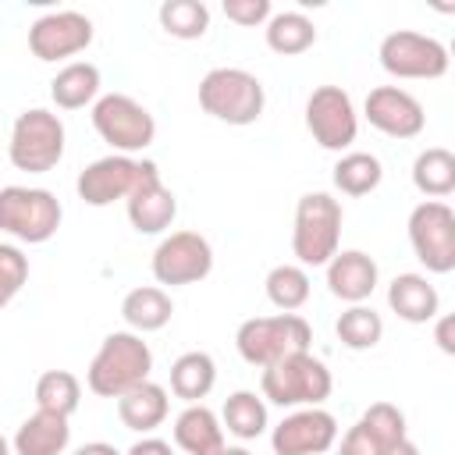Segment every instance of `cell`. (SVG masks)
Wrapping results in <instances>:
<instances>
[{
    "label": "cell",
    "mask_w": 455,
    "mask_h": 455,
    "mask_svg": "<svg viewBox=\"0 0 455 455\" xmlns=\"http://www.w3.org/2000/svg\"><path fill=\"white\" fill-rule=\"evenodd\" d=\"M149 270L156 284H167V288L196 284L213 270V245L199 231H171L153 249Z\"/></svg>",
    "instance_id": "cell-12"
},
{
    "label": "cell",
    "mask_w": 455,
    "mask_h": 455,
    "mask_svg": "<svg viewBox=\"0 0 455 455\" xmlns=\"http://www.w3.org/2000/svg\"><path fill=\"white\" fill-rule=\"evenodd\" d=\"M82 402V380L71 373V370H46L39 380H36V409L43 412H57V416H68L78 409Z\"/></svg>",
    "instance_id": "cell-33"
},
{
    "label": "cell",
    "mask_w": 455,
    "mask_h": 455,
    "mask_svg": "<svg viewBox=\"0 0 455 455\" xmlns=\"http://www.w3.org/2000/svg\"><path fill=\"white\" fill-rule=\"evenodd\" d=\"M387 306L405 323H430L441 316V295L427 281V274H398L387 284Z\"/></svg>",
    "instance_id": "cell-21"
},
{
    "label": "cell",
    "mask_w": 455,
    "mask_h": 455,
    "mask_svg": "<svg viewBox=\"0 0 455 455\" xmlns=\"http://www.w3.org/2000/svg\"><path fill=\"white\" fill-rule=\"evenodd\" d=\"M331 181H334V188H338L341 196L359 199V196H370V192L380 188V181H384V164H380L373 153L348 149V153L338 156V164H334V171H331Z\"/></svg>",
    "instance_id": "cell-27"
},
{
    "label": "cell",
    "mask_w": 455,
    "mask_h": 455,
    "mask_svg": "<svg viewBox=\"0 0 455 455\" xmlns=\"http://www.w3.org/2000/svg\"><path fill=\"white\" fill-rule=\"evenodd\" d=\"M199 107L224 124H256L267 107L263 82L245 68H210L199 82Z\"/></svg>",
    "instance_id": "cell-5"
},
{
    "label": "cell",
    "mask_w": 455,
    "mask_h": 455,
    "mask_svg": "<svg viewBox=\"0 0 455 455\" xmlns=\"http://www.w3.org/2000/svg\"><path fill=\"white\" fill-rule=\"evenodd\" d=\"M0 455H14V451H11V441H7L4 434H0Z\"/></svg>",
    "instance_id": "cell-41"
},
{
    "label": "cell",
    "mask_w": 455,
    "mask_h": 455,
    "mask_svg": "<svg viewBox=\"0 0 455 455\" xmlns=\"http://www.w3.org/2000/svg\"><path fill=\"white\" fill-rule=\"evenodd\" d=\"M313 345V327L306 323V316L299 313H274V316H249L238 323L235 331V348L238 355L256 366L267 370L284 355L295 352H309Z\"/></svg>",
    "instance_id": "cell-4"
},
{
    "label": "cell",
    "mask_w": 455,
    "mask_h": 455,
    "mask_svg": "<svg viewBox=\"0 0 455 455\" xmlns=\"http://www.w3.org/2000/svg\"><path fill=\"white\" fill-rule=\"evenodd\" d=\"M409 441L405 412L391 402H373L341 437L338 455H395Z\"/></svg>",
    "instance_id": "cell-14"
},
{
    "label": "cell",
    "mask_w": 455,
    "mask_h": 455,
    "mask_svg": "<svg viewBox=\"0 0 455 455\" xmlns=\"http://www.w3.org/2000/svg\"><path fill=\"white\" fill-rule=\"evenodd\" d=\"M217 455H252V451H249V448H242V444H224Z\"/></svg>",
    "instance_id": "cell-40"
},
{
    "label": "cell",
    "mask_w": 455,
    "mask_h": 455,
    "mask_svg": "<svg viewBox=\"0 0 455 455\" xmlns=\"http://www.w3.org/2000/svg\"><path fill=\"white\" fill-rule=\"evenodd\" d=\"M174 444L185 451V455H217L224 448V427H220V416L196 402V405H185L178 416H174Z\"/></svg>",
    "instance_id": "cell-22"
},
{
    "label": "cell",
    "mask_w": 455,
    "mask_h": 455,
    "mask_svg": "<svg viewBox=\"0 0 455 455\" xmlns=\"http://www.w3.org/2000/svg\"><path fill=\"white\" fill-rule=\"evenodd\" d=\"M306 128L327 153H348L359 135V114L341 85H316L306 100Z\"/></svg>",
    "instance_id": "cell-11"
},
{
    "label": "cell",
    "mask_w": 455,
    "mask_h": 455,
    "mask_svg": "<svg viewBox=\"0 0 455 455\" xmlns=\"http://www.w3.org/2000/svg\"><path fill=\"white\" fill-rule=\"evenodd\" d=\"M167 412H171V398L167 387L156 380H142L117 398V419L135 434H153L156 427H164Z\"/></svg>",
    "instance_id": "cell-23"
},
{
    "label": "cell",
    "mask_w": 455,
    "mask_h": 455,
    "mask_svg": "<svg viewBox=\"0 0 455 455\" xmlns=\"http://www.w3.org/2000/svg\"><path fill=\"white\" fill-rule=\"evenodd\" d=\"M75 455H121L114 444H107V441H89V444H82Z\"/></svg>",
    "instance_id": "cell-39"
},
{
    "label": "cell",
    "mask_w": 455,
    "mask_h": 455,
    "mask_svg": "<svg viewBox=\"0 0 455 455\" xmlns=\"http://www.w3.org/2000/svg\"><path fill=\"white\" fill-rule=\"evenodd\" d=\"M263 288H267L270 306H277L281 313H295V309H302L309 302V274L299 263H277V267H270Z\"/></svg>",
    "instance_id": "cell-32"
},
{
    "label": "cell",
    "mask_w": 455,
    "mask_h": 455,
    "mask_svg": "<svg viewBox=\"0 0 455 455\" xmlns=\"http://www.w3.org/2000/svg\"><path fill=\"white\" fill-rule=\"evenodd\" d=\"M220 427L238 441H256L267 434V402L256 391H231L220 409Z\"/></svg>",
    "instance_id": "cell-29"
},
{
    "label": "cell",
    "mask_w": 455,
    "mask_h": 455,
    "mask_svg": "<svg viewBox=\"0 0 455 455\" xmlns=\"http://www.w3.org/2000/svg\"><path fill=\"white\" fill-rule=\"evenodd\" d=\"M327 291L348 306H359L373 295L377 281H380V270H377V259L363 249H338L331 259H327Z\"/></svg>",
    "instance_id": "cell-19"
},
{
    "label": "cell",
    "mask_w": 455,
    "mask_h": 455,
    "mask_svg": "<svg viewBox=\"0 0 455 455\" xmlns=\"http://www.w3.org/2000/svg\"><path fill=\"white\" fill-rule=\"evenodd\" d=\"M437 320V331H434V338H437V345H441V352H455V341H451V327H455V320L444 313V316H434Z\"/></svg>",
    "instance_id": "cell-38"
},
{
    "label": "cell",
    "mask_w": 455,
    "mask_h": 455,
    "mask_svg": "<svg viewBox=\"0 0 455 455\" xmlns=\"http://www.w3.org/2000/svg\"><path fill=\"white\" fill-rule=\"evenodd\" d=\"M380 68L391 78H405V82H430V78H444L448 75V46L434 36L412 32V28H398L387 32L380 39Z\"/></svg>",
    "instance_id": "cell-9"
},
{
    "label": "cell",
    "mask_w": 455,
    "mask_h": 455,
    "mask_svg": "<svg viewBox=\"0 0 455 455\" xmlns=\"http://www.w3.org/2000/svg\"><path fill=\"white\" fill-rule=\"evenodd\" d=\"M68 444H71L68 416L43 412V409H36L32 416H25L21 427L11 437V451L14 455H64Z\"/></svg>",
    "instance_id": "cell-20"
},
{
    "label": "cell",
    "mask_w": 455,
    "mask_h": 455,
    "mask_svg": "<svg viewBox=\"0 0 455 455\" xmlns=\"http://www.w3.org/2000/svg\"><path fill=\"white\" fill-rule=\"evenodd\" d=\"M409 245L427 274L455 270V210L441 199H423L409 213Z\"/></svg>",
    "instance_id": "cell-10"
},
{
    "label": "cell",
    "mask_w": 455,
    "mask_h": 455,
    "mask_svg": "<svg viewBox=\"0 0 455 455\" xmlns=\"http://www.w3.org/2000/svg\"><path fill=\"white\" fill-rule=\"evenodd\" d=\"M146 167H149V160H135V156H121V153L100 156L78 174L75 192L85 206H110V203L132 196V188L139 185Z\"/></svg>",
    "instance_id": "cell-16"
},
{
    "label": "cell",
    "mask_w": 455,
    "mask_h": 455,
    "mask_svg": "<svg viewBox=\"0 0 455 455\" xmlns=\"http://www.w3.org/2000/svg\"><path fill=\"white\" fill-rule=\"evenodd\" d=\"M64 220V206L50 188H28V185H4L0 188V231L25 242L43 245L57 235Z\"/></svg>",
    "instance_id": "cell-7"
},
{
    "label": "cell",
    "mask_w": 455,
    "mask_h": 455,
    "mask_svg": "<svg viewBox=\"0 0 455 455\" xmlns=\"http://www.w3.org/2000/svg\"><path fill=\"white\" fill-rule=\"evenodd\" d=\"M217 384V363L210 352H181L174 363H171V395L181 398L185 405H196L203 402Z\"/></svg>",
    "instance_id": "cell-26"
},
{
    "label": "cell",
    "mask_w": 455,
    "mask_h": 455,
    "mask_svg": "<svg viewBox=\"0 0 455 455\" xmlns=\"http://www.w3.org/2000/svg\"><path fill=\"white\" fill-rule=\"evenodd\" d=\"M124 210H128V224L139 235H164L174 224V217H178V196L164 185L160 167L153 160H149L146 174L139 178V185L132 188V196L124 199Z\"/></svg>",
    "instance_id": "cell-18"
},
{
    "label": "cell",
    "mask_w": 455,
    "mask_h": 455,
    "mask_svg": "<svg viewBox=\"0 0 455 455\" xmlns=\"http://www.w3.org/2000/svg\"><path fill=\"white\" fill-rule=\"evenodd\" d=\"M156 18L160 28L174 39H203L210 28V7L203 0H164Z\"/></svg>",
    "instance_id": "cell-34"
},
{
    "label": "cell",
    "mask_w": 455,
    "mask_h": 455,
    "mask_svg": "<svg viewBox=\"0 0 455 455\" xmlns=\"http://www.w3.org/2000/svg\"><path fill=\"white\" fill-rule=\"evenodd\" d=\"M149 373H153V352L142 341V334L110 331L85 370V387L100 398H121L135 384L149 380Z\"/></svg>",
    "instance_id": "cell-1"
},
{
    "label": "cell",
    "mask_w": 455,
    "mask_h": 455,
    "mask_svg": "<svg viewBox=\"0 0 455 455\" xmlns=\"http://www.w3.org/2000/svg\"><path fill=\"white\" fill-rule=\"evenodd\" d=\"M121 316L128 323V331L135 334H153L164 331L174 316V302L167 295V288L160 284H139L121 299Z\"/></svg>",
    "instance_id": "cell-24"
},
{
    "label": "cell",
    "mask_w": 455,
    "mask_h": 455,
    "mask_svg": "<svg viewBox=\"0 0 455 455\" xmlns=\"http://www.w3.org/2000/svg\"><path fill=\"white\" fill-rule=\"evenodd\" d=\"M363 117L387 139H416L427 128L423 103L402 85H377L363 103Z\"/></svg>",
    "instance_id": "cell-17"
},
{
    "label": "cell",
    "mask_w": 455,
    "mask_h": 455,
    "mask_svg": "<svg viewBox=\"0 0 455 455\" xmlns=\"http://www.w3.org/2000/svg\"><path fill=\"white\" fill-rule=\"evenodd\" d=\"M267 46L281 57H299L316 43V25L302 14V11H277L270 14V21L263 25Z\"/></svg>",
    "instance_id": "cell-30"
},
{
    "label": "cell",
    "mask_w": 455,
    "mask_h": 455,
    "mask_svg": "<svg viewBox=\"0 0 455 455\" xmlns=\"http://www.w3.org/2000/svg\"><path fill=\"white\" fill-rule=\"evenodd\" d=\"M334 377L323 359L313 352H295L277 359L274 366L263 370L259 377V395L263 402L277 409H306V405H323L331 398Z\"/></svg>",
    "instance_id": "cell-2"
},
{
    "label": "cell",
    "mask_w": 455,
    "mask_h": 455,
    "mask_svg": "<svg viewBox=\"0 0 455 455\" xmlns=\"http://www.w3.org/2000/svg\"><path fill=\"white\" fill-rule=\"evenodd\" d=\"M92 43V21L82 11H50L28 25V50L43 64L78 57Z\"/></svg>",
    "instance_id": "cell-13"
},
{
    "label": "cell",
    "mask_w": 455,
    "mask_h": 455,
    "mask_svg": "<svg viewBox=\"0 0 455 455\" xmlns=\"http://www.w3.org/2000/svg\"><path fill=\"white\" fill-rule=\"evenodd\" d=\"M64 121L46 110V107H28L14 117L11 124V142H7V156L14 164V171L25 174H46L60 164L64 156Z\"/></svg>",
    "instance_id": "cell-6"
},
{
    "label": "cell",
    "mask_w": 455,
    "mask_h": 455,
    "mask_svg": "<svg viewBox=\"0 0 455 455\" xmlns=\"http://www.w3.org/2000/svg\"><path fill=\"white\" fill-rule=\"evenodd\" d=\"M28 281V256L14 242H0V309L14 302V295Z\"/></svg>",
    "instance_id": "cell-35"
},
{
    "label": "cell",
    "mask_w": 455,
    "mask_h": 455,
    "mask_svg": "<svg viewBox=\"0 0 455 455\" xmlns=\"http://www.w3.org/2000/svg\"><path fill=\"white\" fill-rule=\"evenodd\" d=\"M224 14L228 21L242 25V28H256V25H267L274 7L270 0H224Z\"/></svg>",
    "instance_id": "cell-36"
},
{
    "label": "cell",
    "mask_w": 455,
    "mask_h": 455,
    "mask_svg": "<svg viewBox=\"0 0 455 455\" xmlns=\"http://www.w3.org/2000/svg\"><path fill=\"white\" fill-rule=\"evenodd\" d=\"M100 68L89 60H68L53 78H50V100L60 110H82L100 100Z\"/></svg>",
    "instance_id": "cell-25"
},
{
    "label": "cell",
    "mask_w": 455,
    "mask_h": 455,
    "mask_svg": "<svg viewBox=\"0 0 455 455\" xmlns=\"http://www.w3.org/2000/svg\"><path fill=\"white\" fill-rule=\"evenodd\" d=\"M334 334H338V341H341L345 348H352V352H370V348H377L380 338H384V320H380V313H377L373 306L359 302V306H348V309L338 316Z\"/></svg>",
    "instance_id": "cell-31"
},
{
    "label": "cell",
    "mask_w": 455,
    "mask_h": 455,
    "mask_svg": "<svg viewBox=\"0 0 455 455\" xmlns=\"http://www.w3.org/2000/svg\"><path fill=\"white\" fill-rule=\"evenodd\" d=\"M341 220H345V210L331 192H306L295 203V224H291L295 263L327 267V259L341 249Z\"/></svg>",
    "instance_id": "cell-3"
},
{
    "label": "cell",
    "mask_w": 455,
    "mask_h": 455,
    "mask_svg": "<svg viewBox=\"0 0 455 455\" xmlns=\"http://www.w3.org/2000/svg\"><path fill=\"white\" fill-rule=\"evenodd\" d=\"M92 128L96 135L121 156L142 153L156 139V121L153 114L128 92H103L92 103Z\"/></svg>",
    "instance_id": "cell-8"
},
{
    "label": "cell",
    "mask_w": 455,
    "mask_h": 455,
    "mask_svg": "<svg viewBox=\"0 0 455 455\" xmlns=\"http://www.w3.org/2000/svg\"><path fill=\"white\" fill-rule=\"evenodd\" d=\"M334 444H338V419L320 405L291 409L270 430L274 455H323Z\"/></svg>",
    "instance_id": "cell-15"
},
{
    "label": "cell",
    "mask_w": 455,
    "mask_h": 455,
    "mask_svg": "<svg viewBox=\"0 0 455 455\" xmlns=\"http://www.w3.org/2000/svg\"><path fill=\"white\" fill-rule=\"evenodd\" d=\"M412 185L427 199H448L455 192V153L444 146H430L412 160Z\"/></svg>",
    "instance_id": "cell-28"
},
{
    "label": "cell",
    "mask_w": 455,
    "mask_h": 455,
    "mask_svg": "<svg viewBox=\"0 0 455 455\" xmlns=\"http://www.w3.org/2000/svg\"><path fill=\"white\" fill-rule=\"evenodd\" d=\"M124 455H174V448H171V441L146 434V437H142V441H135V444H132Z\"/></svg>",
    "instance_id": "cell-37"
}]
</instances>
